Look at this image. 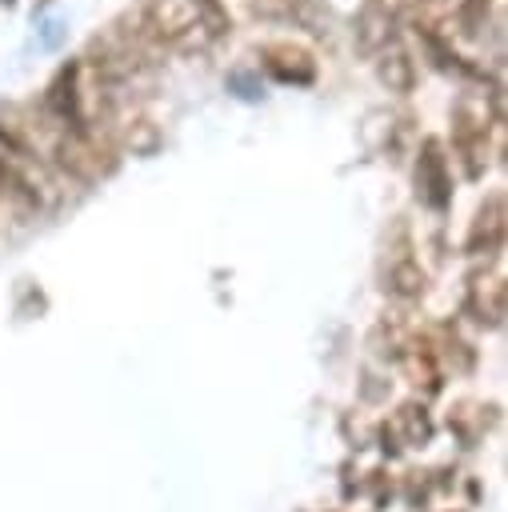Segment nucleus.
<instances>
[{
	"mask_svg": "<svg viewBox=\"0 0 508 512\" xmlns=\"http://www.w3.org/2000/svg\"><path fill=\"white\" fill-rule=\"evenodd\" d=\"M152 28L160 36H180L188 28H200V20H196V8L188 0H156L152 4Z\"/></svg>",
	"mask_w": 508,
	"mask_h": 512,
	"instance_id": "nucleus-1",
	"label": "nucleus"
},
{
	"mask_svg": "<svg viewBox=\"0 0 508 512\" xmlns=\"http://www.w3.org/2000/svg\"><path fill=\"white\" fill-rule=\"evenodd\" d=\"M60 160H64V168H72L76 176H84V180H92V176H100L104 172V164H100V148L96 144H88L80 132L72 136V140H64L60 144Z\"/></svg>",
	"mask_w": 508,
	"mask_h": 512,
	"instance_id": "nucleus-2",
	"label": "nucleus"
},
{
	"mask_svg": "<svg viewBox=\"0 0 508 512\" xmlns=\"http://www.w3.org/2000/svg\"><path fill=\"white\" fill-rule=\"evenodd\" d=\"M48 108L60 116V120H72V124H80V92H76V64H68L60 76H56V84H52V92H48Z\"/></svg>",
	"mask_w": 508,
	"mask_h": 512,
	"instance_id": "nucleus-3",
	"label": "nucleus"
},
{
	"mask_svg": "<svg viewBox=\"0 0 508 512\" xmlns=\"http://www.w3.org/2000/svg\"><path fill=\"white\" fill-rule=\"evenodd\" d=\"M420 188L424 196L440 208L448 200V176H444V156L436 144H424V156H420Z\"/></svg>",
	"mask_w": 508,
	"mask_h": 512,
	"instance_id": "nucleus-4",
	"label": "nucleus"
},
{
	"mask_svg": "<svg viewBox=\"0 0 508 512\" xmlns=\"http://www.w3.org/2000/svg\"><path fill=\"white\" fill-rule=\"evenodd\" d=\"M504 204L500 200H488V208H480V216H476V228H472V252H492L496 244H500V232H504Z\"/></svg>",
	"mask_w": 508,
	"mask_h": 512,
	"instance_id": "nucleus-5",
	"label": "nucleus"
},
{
	"mask_svg": "<svg viewBox=\"0 0 508 512\" xmlns=\"http://www.w3.org/2000/svg\"><path fill=\"white\" fill-rule=\"evenodd\" d=\"M380 76H384L388 88L408 92V88H412V60H408L404 52H392V56H384V64H380Z\"/></svg>",
	"mask_w": 508,
	"mask_h": 512,
	"instance_id": "nucleus-6",
	"label": "nucleus"
},
{
	"mask_svg": "<svg viewBox=\"0 0 508 512\" xmlns=\"http://www.w3.org/2000/svg\"><path fill=\"white\" fill-rule=\"evenodd\" d=\"M392 288H396L400 296H412V292L424 288V276H420L412 264H396V268H392Z\"/></svg>",
	"mask_w": 508,
	"mask_h": 512,
	"instance_id": "nucleus-7",
	"label": "nucleus"
},
{
	"mask_svg": "<svg viewBox=\"0 0 508 512\" xmlns=\"http://www.w3.org/2000/svg\"><path fill=\"white\" fill-rule=\"evenodd\" d=\"M192 8H196V20H204L208 24V32H224V8L216 4V0H188Z\"/></svg>",
	"mask_w": 508,
	"mask_h": 512,
	"instance_id": "nucleus-8",
	"label": "nucleus"
},
{
	"mask_svg": "<svg viewBox=\"0 0 508 512\" xmlns=\"http://www.w3.org/2000/svg\"><path fill=\"white\" fill-rule=\"evenodd\" d=\"M44 28H48V32H44V44H48V48H52V44H56V40H60V28H64V24H60V20H48V24H44Z\"/></svg>",
	"mask_w": 508,
	"mask_h": 512,
	"instance_id": "nucleus-9",
	"label": "nucleus"
},
{
	"mask_svg": "<svg viewBox=\"0 0 508 512\" xmlns=\"http://www.w3.org/2000/svg\"><path fill=\"white\" fill-rule=\"evenodd\" d=\"M0 184H4V172H0Z\"/></svg>",
	"mask_w": 508,
	"mask_h": 512,
	"instance_id": "nucleus-10",
	"label": "nucleus"
}]
</instances>
